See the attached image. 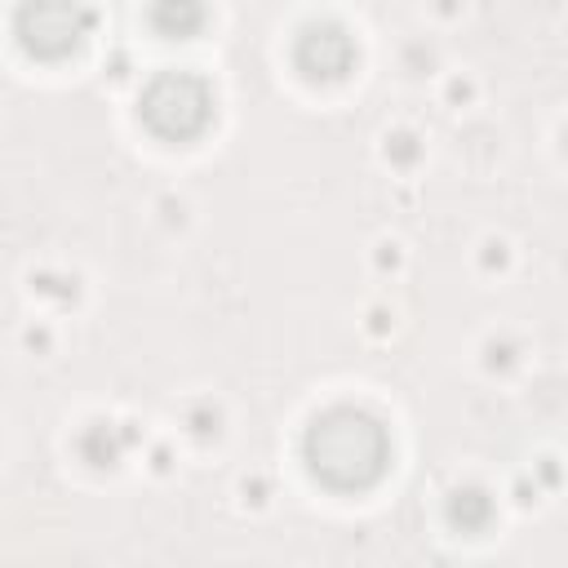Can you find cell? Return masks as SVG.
Returning a JSON list of instances; mask_svg holds the SVG:
<instances>
[{"label": "cell", "instance_id": "cell-1", "mask_svg": "<svg viewBox=\"0 0 568 568\" xmlns=\"http://www.w3.org/2000/svg\"><path fill=\"white\" fill-rule=\"evenodd\" d=\"M186 106L209 111L204 89H200V84H191V80H160V84L151 89V98H146V120H160V115L169 111V115H178V138H186V133H195V129L182 120V115H186Z\"/></svg>", "mask_w": 568, "mask_h": 568}]
</instances>
